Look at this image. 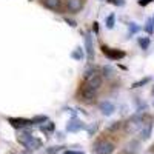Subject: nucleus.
I'll return each instance as SVG.
<instances>
[{"label": "nucleus", "mask_w": 154, "mask_h": 154, "mask_svg": "<svg viewBox=\"0 0 154 154\" xmlns=\"http://www.w3.org/2000/svg\"><path fill=\"white\" fill-rule=\"evenodd\" d=\"M85 79H86V85H88L89 88L96 89V91H99L100 86H102V83H103V79H102V75L97 74V72L89 74L88 77H85Z\"/></svg>", "instance_id": "obj_1"}, {"label": "nucleus", "mask_w": 154, "mask_h": 154, "mask_svg": "<svg viewBox=\"0 0 154 154\" xmlns=\"http://www.w3.org/2000/svg\"><path fill=\"white\" fill-rule=\"evenodd\" d=\"M114 151V145L108 140H103V142H99L96 145V154H111Z\"/></svg>", "instance_id": "obj_2"}, {"label": "nucleus", "mask_w": 154, "mask_h": 154, "mask_svg": "<svg viewBox=\"0 0 154 154\" xmlns=\"http://www.w3.org/2000/svg\"><path fill=\"white\" fill-rule=\"evenodd\" d=\"M96 96H97V91H96V89H93V88H89L88 85H85L82 88V91H80V97L85 102H93L96 99Z\"/></svg>", "instance_id": "obj_3"}, {"label": "nucleus", "mask_w": 154, "mask_h": 154, "mask_svg": "<svg viewBox=\"0 0 154 154\" xmlns=\"http://www.w3.org/2000/svg\"><path fill=\"white\" fill-rule=\"evenodd\" d=\"M83 128H85L83 122L79 120V119H75V117H72V119L66 123V130H68L69 133H79V131L83 130Z\"/></svg>", "instance_id": "obj_4"}, {"label": "nucleus", "mask_w": 154, "mask_h": 154, "mask_svg": "<svg viewBox=\"0 0 154 154\" xmlns=\"http://www.w3.org/2000/svg\"><path fill=\"white\" fill-rule=\"evenodd\" d=\"M83 8V0H66V9L71 14H75Z\"/></svg>", "instance_id": "obj_5"}, {"label": "nucleus", "mask_w": 154, "mask_h": 154, "mask_svg": "<svg viewBox=\"0 0 154 154\" xmlns=\"http://www.w3.org/2000/svg\"><path fill=\"white\" fill-rule=\"evenodd\" d=\"M142 126H143V123H142V120H140V119H131L130 122L126 123V131L134 134V133H139Z\"/></svg>", "instance_id": "obj_6"}, {"label": "nucleus", "mask_w": 154, "mask_h": 154, "mask_svg": "<svg viewBox=\"0 0 154 154\" xmlns=\"http://www.w3.org/2000/svg\"><path fill=\"white\" fill-rule=\"evenodd\" d=\"M99 109L102 111V114H103V116H111V114H114L116 106L111 103V102L103 100V102H100V103H99Z\"/></svg>", "instance_id": "obj_7"}, {"label": "nucleus", "mask_w": 154, "mask_h": 154, "mask_svg": "<svg viewBox=\"0 0 154 154\" xmlns=\"http://www.w3.org/2000/svg\"><path fill=\"white\" fill-rule=\"evenodd\" d=\"M139 151H140V142L139 140H130V142L125 145V149H123L125 154H137Z\"/></svg>", "instance_id": "obj_8"}, {"label": "nucleus", "mask_w": 154, "mask_h": 154, "mask_svg": "<svg viewBox=\"0 0 154 154\" xmlns=\"http://www.w3.org/2000/svg\"><path fill=\"white\" fill-rule=\"evenodd\" d=\"M32 140H34V136L31 133H22L19 136V142L25 146V148H29L31 143H32Z\"/></svg>", "instance_id": "obj_9"}, {"label": "nucleus", "mask_w": 154, "mask_h": 154, "mask_svg": "<svg viewBox=\"0 0 154 154\" xmlns=\"http://www.w3.org/2000/svg\"><path fill=\"white\" fill-rule=\"evenodd\" d=\"M8 122L14 128H26L28 125L32 123L31 120H26V119H8Z\"/></svg>", "instance_id": "obj_10"}, {"label": "nucleus", "mask_w": 154, "mask_h": 154, "mask_svg": "<svg viewBox=\"0 0 154 154\" xmlns=\"http://www.w3.org/2000/svg\"><path fill=\"white\" fill-rule=\"evenodd\" d=\"M85 46H86V53H88L89 60H93L94 59V49H93V40H91V37H89V35L85 37Z\"/></svg>", "instance_id": "obj_11"}, {"label": "nucleus", "mask_w": 154, "mask_h": 154, "mask_svg": "<svg viewBox=\"0 0 154 154\" xmlns=\"http://www.w3.org/2000/svg\"><path fill=\"white\" fill-rule=\"evenodd\" d=\"M151 130H152L151 123H146V125H143L142 128H140V131H139V134H140V139H142V140H146V139L149 137V134H151Z\"/></svg>", "instance_id": "obj_12"}, {"label": "nucleus", "mask_w": 154, "mask_h": 154, "mask_svg": "<svg viewBox=\"0 0 154 154\" xmlns=\"http://www.w3.org/2000/svg\"><path fill=\"white\" fill-rule=\"evenodd\" d=\"M45 5L51 11H59L62 8V2H60V0H45Z\"/></svg>", "instance_id": "obj_13"}, {"label": "nucleus", "mask_w": 154, "mask_h": 154, "mask_svg": "<svg viewBox=\"0 0 154 154\" xmlns=\"http://www.w3.org/2000/svg\"><path fill=\"white\" fill-rule=\"evenodd\" d=\"M105 23H106V28H108V29H112V28H114V23H116V16H114V14H109V16L106 17Z\"/></svg>", "instance_id": "obj_14"}, {"label": "nucleus", "mask_w": 154, "mask_h": 154, "mask_svg": "<svg viewBox=\"0 0 154 154\" xmlns=\"http://www.w3.org/2000/svg\"><path fill=\"white\" fill-rule=\"evenodd\" d=\"M40 130H43V131H46V133L54 131V123L48 120V122H46V125H42V126H40Z\"/></svg>", "instance_id": "obj_15"}, {"label": "nucleus", "mask_w": 154, "mask_h": 154, "mask_svg": "<svg viewBox=\"0 0 154 154\" xmlns=\"http://www.w3.org/2000/svg\"><path fill=\"white\" fill-rule=\"evenodd\" d=\"M139 45L142 46V49H146L148 45H149V38L145 37V38H139Z\"/></svg>", "instance_id": "obj_16"}, {"label": "nucleus", "mask_w": 154, "mask_h": 154, "mask_svg": "<svg viewBox=\"0 0 154 154\" xmlns=\"http://www.w3.org/2000/svg\"><path fill=\"white\" fill-rule=\"evenodd\" d=\"M72 57H74V59H77V60H82V59H83V53H82V49H80V48H77V49L74 51V53H72Z\"/></svg>", "instance_id": "obj_17"}, {"label": "nucleus", "mask_w": 154, "mask_h": 154, "mask_svg": "<svg viewBox=\"0 0 154 154\" xmlns=\"http://www.w3.org/2000/svg\"><path fill=\"white\" fill-rule=\"evenodd\" d=\"M40 146H42V140H38V139H34L29 148H31V149H37V148H40Z\"/></svg>", "instance_id": "obj_18"}, {"label": "nucleus", "mask_w": 154, "mask_h": 154, "mask_svg": "<svg viewBox=\"0 0 154 154\" xmlns=\"http://www.w3.org/2000/svg\"><path fill=\"white\" fill-rule=\"evenodd\" d=\"M148 82H149V79H148V77H145L143 80H140V82H136V83H133V86H131V88H139V86H143V85H146Z\"/></svg>", "instance_id": "obj_19"}, {"label": "nucleus", "mask_w": 154, "mask_h": 154, "mask_svg": "<svg viewBox=\"0 0 154 154\" xmlns=\"http://www.w3.org/2000/svg\"><path fill=\"white\" fill-rule=\"evenodd\" d=\"M140 28L137 26L136 23H130V35H133V34H136L137 31H139Z\"/></svg>", "instance_id": "obj_20"}, {"label": "nucleus", "mask_w": 154, "mask_h": 154, "mask_svg": "<svg viewBox=\"0 0 154 154\" xmlns=\"http://www.w3.org/2000/svg\"><path fill=\"white\" fill-rule=\"evenodd\" d=\"M145 29H146V31H148L149 34L152 32V29H154V25H152V20H148V22H146V26H145Z\"/></svg>", "instance_id": "obj_21"}, {"label": "nucleus", "mask_w": 154, "mask_h": 154, "mask_svg": "<svg viewBox=\"0 0 154 154\" xmlns=\"http://www.w3.org/2000/svg\"><path fill=\"white\" fill-rule=\"evenodd\" d=\"M31 122H32V123H35V122H48V117H46V116H40V117L32 119Z\"/></svg>", "instance_id": "obj_22"}, {"label": "nucleus", "mask_w": 154, "mask_h": 154, "mask_svg": "<svg viewBox=\"0 0 154 154\" xmlns=\"http://www.w3.org/2000/svg\"><path fill=\"white\" fill-rule=\"evenodd\" d=\"M66 154H83V152H75V151H68Z\"/></svg>", "instance_id": "obj_23"}, {"label": "nucleus", "mask_w": 154, "mask_h": 154, "mask_svg": "<svg viewBox=\"0 0 154 154\" xmlns=\"http://www.w3.org/2000/svg\"><path fill=\"white\" fill-rule=\"evenodd\" d=\"M152 96H154V88H152Z\"/></svg>", "instance_id": "obj_24"}, {"label": "nucleus", "mask_w": 154, "mask_h": 154, "mask_svg": "<svg viewBox=\"0 0 154 154\" xmlns=\"http://www.w3.org/2000/svg\"><path fill=\"white\" fill-rule=\"evenodd\" d=\"M152 25H154V17H152Z\"/></svg>", "instance_id": "obj_25"}]
</instances>
